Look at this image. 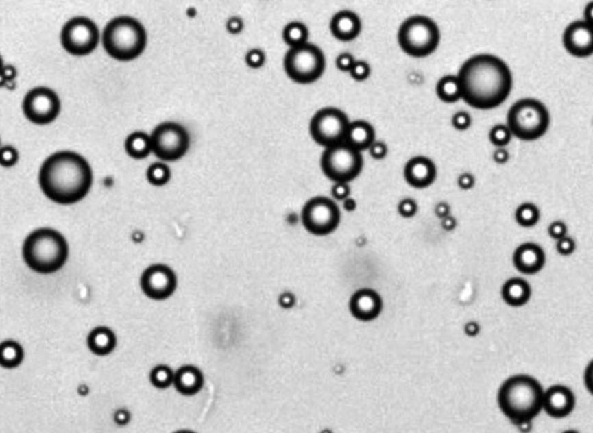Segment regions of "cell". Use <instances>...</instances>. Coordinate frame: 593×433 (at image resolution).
<instances>
[{
	"mask_svg": "<svg viewBox=\"0 0 593 433\" xmlns=\"http://www.w3.org/2000/svg\"><path fill=\"white\" fill-rule=\"evenodd\" d=\"M335 63H337V66H338L339 70H341V71H348V73H350L352 66L354 65L355 60L354 57L352 56L351 53H347L346 52V53L339 55Z\"/></svg>",
	"mask_w": 593,
	"mask_h": 433,
	"instance_id": "cell-43",
	"label": "cell"
},
{
	"mask_svg": "<svg viewBox=\"0 0 593 433\" xmlns=\"http://www.w3.org/2000/svg\"><path fill=\"white\" fill-rule=\"evenodd\" d=\"M3 69H4V65H3V60H1V57H0V75H1Z\"/></svg>",
	"mask_w": 593,
	"mask_h": 433,
	"instance_id": "cell-51",
	"label": "cell"
},
{
	"mask_svg": "<svg viewBox=\"0 0 593 433\" xmlns=\"http://www.w3.org/2000/svg\"><path fill=\"white\" fill-rule=\"evenodd\" d=\"M368 149H370L371 156H372L373 159H376V160L384 159L387 156V152H389L387 146H386L385 143H381V141H374Z\"/></svg>",
	"mask_w": 593,
	"mask_h": 433,
	"instance_id": "cell-41",
	"label": "cell"
},
{
	"mask_svg": "<svg viewBox=\"0 0 593 433\" xmlns=\"http://www.w3.org/2000/svg\"><path fill=\"white\" fill-rule=\"evenodd\" d=\"M308 36L309 32L307 26L302 23H289L283 30V39L291 48L308 43Z\"/></svg>",
	"mask_w": 593,
	"mask_h": 433,
	"instance_id": "cell-29",
	"label": "cell"
},
{
	"mask_svg": "<svg viewBox=\"0 0 593 433\" xmlns=\"http://www.w3.org/2000/svg\"><path fill=\"white\" fill-rule=\"evenodd\" d=\"M87 343L96 356H108L117 347V336L107 327H97L88 335Z\"/></svg>",
	"mask_w": 593,
	"mask_h": 433,
	"instance_id": "cell-25",
	"label": "cell"
},
{
	"mask_svg": "<svg viewBox=\"0 0 593 433\" xmlns=\"http://www.w3.org/2000/svg\"><path fill=\"white\" fill-rule=\"evenodd\" d=\"M438 99L446 103H454L461 99V88H459L457 76L448 75L439 79L436 87Z\"/></svg>",
	"mask_w": 593,
	"mask_h": 433,
	"instance_id": "cell-28",
	"label": "cell"
},
{
	"mask_svg": "<svg viewBox=\"0 0 593 433\" xmlns=\"http://www.w3.org/2000/svg\"><path fill=\"white\" fill-rule=\"evenodd\" d=\"M174 433H195V432H192V431H189V430H182V431H177V432H174Z\"/></svg>",
	"mask_w": 593,
	"mask_h": 433,
	"instance_id": "cell-52",
	"label": "cell"
},
{
	"mask_svg": "<svg viewBox=\"0 0 593 433\" xmlns=\"http://www.w3.org/2000/svg\"><path fill=\"white\" fill-rule=\"evenodd\" d=\"M550 122L547 108L534 99L518 101L507 114V127L511 135L524 141L540 139L548 129Z\"/></svg>",
	"mask_w": 593,
	"mask_h": 433,
	"instance_id": "cell-6",
	"label": "cell"
},
{
	"mask_svg": "<svg viewBox=\"0 0 593 433\" xmlns=\"http://www.w3.org/2000/svg\"><path fill=\"white\" fill-rule=\"evenodd\" d=\"M350 310L355 319L368 322L380 315L383 299L377 291L372 289H360L352 296Z\"/></svg>",
	"mask_w": 593,
	"mask_h": 433,
	"instance_id": "cell-18",
	"label": "cell"
},
{
	"mask_svg": "<svg viewBox=\"0 0 593 433\" xmlns=\"http://www.w3.org/2000/svg\"><path fill=\"white\" fill-rule=\"evenodd\" d=\"M493 159L496 164H498V165H503V164H506L507 161L509 160V154H508L506 149H503V148H498V149L494 152Z\"/></svg>",
	"mask_w": 593,
	"mask_h": 433,
	"instance_id": "cell-46",
	"label": "cell"
},
{
	"mask_svg": "<svg viewBox=\"0 0 593 433\" xmlns=\"http://www.w3.org/2000/svg\"><path fill=\"white\" fill-rule=\"evenodd\" d=\"M302 224L308 232L316 236L332 234L337 230L341 213L338 205L326 197H315L303 206Z\"/></svg>",
	"mask_w": 593,
	"mask_h": 433,
	"instance_id": "cell-12",
	"label": "cell"
},
{
	"mask_svg": "<svg viewBox=\"0 0 593 433\" xmlns=\"http://www.w3.org/2000/svg\"><path fill=\"white\" fill-rule=\"evenodd\" d=\"M18 161V152L11 146L0 148V165L12 167Z\"/></svg>",
	"mask_w": 593,
	"mask_h": 433,
	"instance_id": "cell-35",
	"label": "cell"
},
{
	"mask_svg": "<svg viewBox=\"0 0 593 433\" xmlns=\"http://www.w3.org/2000/svg\"><path fill=\"white\" fill-rule=\"evenodd\" d=\"M24 359L23 347L13 340H6L0 343V366L6 369H12L22 364Z\"/></svg>",
	"mask_w": 593,
	"mask_h": 433,
	"instance_id": "cell-27",
	"label": "cell"
},
{
	"mask_svg": "<svg viewBox=\"0 0 593 433\" xmlns=\"http://www.w3.org/2000/svg\"><path fill=\"white\" fill-rule=\"evenodd\" d=\"M350 123L348 117L342 110L327 107L313 116L309 132L316 143L326 148L334 147L345 143Z\"/></svg>",
	"mask_w": 593,
	"mask_h": 433,
	"instance_id": "cell-10",
	"label": "cell"
},
{
	"mask_svg": "<svg viewBox=\"0 0 593 433\" xmlns=\"http://www.w3.org/2000/svg\"><path fill=\"white\" fill-rule=\"evenodd\" d=\"M461 99L472 108H496L508 99L513 75L505 62L493 55H477L461 66L459 75Z\"/></svg>",
	"mask_w": 593,
	"mask_h": 433,
	"instance_id": "cell-1",
	"label": "cell"
},
{
	"mask_svg": "<svg viewBox=\"0 0 593 433\" xmlns=\"http://www.w3.org/2000/svg\"><path fill=\"white\" fill-rule=\"evenodd\" d=\"M452 126L457 130H467L472 126V117L465 112H459L452 116Z\"/></svg>",
	"mask_w": 593,
	"mask_h": 433,
	"instance_id": "cell-38",
	"label": "cell"
},
{
	"mask_svg": "<svg viewBox=\"0 0 593 433\" xmlns=\"http://www.w3.org/2000/svg\"><path fill=\"white\" fill-rule=\"evenodd\" d=\"M174 372L166 364H159L152 369L151 379L152 385L156 386V388H167L173 384Z\"/></svg>",
	"mask_w": 593,
	"mask_h": 433,
	"instance_id": "cell-31",
	"label": "cell"
},
{
	"mask_svg": "<svg viewBox=\"0 0 593 433\" xmlns=\"http://www.w3.org/2000/svg\"><path fill=\"white\" fill-rule=\"evenodd\" d=\"M69 255L64 237L52 229H39L29 234L23 245V258L36 273H56L63 268Z\"/></svg>",
	"mask_w": 593,
	"mask_h": 433,
	"instance_id": "cell-4",
	"label": "cell"
},
{
	"mask_svg": "<svg viewBox=\"0 0 593 433\" xmlns=\"http://www.w3.org/2000/svg\"><path fill=\"white\" fill-rule=\"evenodd\" d=\"M23 110L27 120L36 125H49L56 120L61 110V102L55 91L45 87L32 89L26 94Z\"/></svg>",
	"mask_w": 593,
	"mask_h": 433,
	"instance_id": "cell-14",
	"label": "cell"
},
{
	"mask_svg": "<svg viewBox=\"0 0 593 433\" xmlns=\"http://www.w3.org/2000/svg\"><path fill=\"white\" fill-rule=\"evenodd\" d=\"M464 330H465V333L469 336H476L477 334L480 333V327H479L476 322H469L464 327Z\"/></svg>",
	"mask_w": 593,
	"mask_h": 433,
	"instance_id": "cell-49",
	"label": "cell"
},
{
	"mask_svg": "<svg viewBox=\"0 0 593 433\" xmlns=\"http://www.w3.org/2000/svg\"><path fill=\"white\" fill-rule=\"evenodd\" d=\"M417 211H418V206H417V203L413 199L407 198V199H403L399 203L398 212L404 218H411V216L416 214Z\"/></svg>",
	"mask_w": 593,
	"mask_h": 433,
	"instance_id": "cell-37",
	"label": "cell"
},
{
	"mask_svg": "<svg viewBox=\"0 0 593 433\" xmlns=\"http://www.w3.org/2000/svg\"><path fill=\"white\" fill-rule=\"evenodd\" d=\"M125 148L134 159H145L152 153L151 138L143 132H134L127 138Z\"/></svg>",
	"mask_w": 593,
	"mask_h": 433,
	"instance_id": "cell-26",
	"label": "cell"
},
{
	"mask_svg": "<svg viewBox=\"0 0 593 433\" xmlns=\"http://www.w3.org/2000/svg\"><path fill=\"white\" fill-rule=\"evenodd\" d=\"M93 172L83 156L74 152H58L49 156L39 171V185L53 203L71 205L90 191Z\"/></svg>",
	"mask_w": 593,
	"mask_h": 433,
	"instance_id": "cell-2",
	"label": "cell"
},
{
	"mask_svg": "<svg viewBox=\"0 0 593 433\" xmlns=\"http://www.w3.org/2000/svg\"><path fill=\"white\" fill-rule=\"evenodd\" d=\"M542 386L529 375L509 378L498 391V406L518 426L529 424L542 412Z\"/></svg>",
	"mask_w": 593,
	"mask_h": 433,
	"instance_id": "cell-3",
	"label": "cell"
},
{
	"mask_svg": "<svg viewBox=\"0 0 593 433\" xmlns=\"http://www.w3.org/2000/svg\"><path fill=\"white\" fill-rule=\"evenodd\" d=\"M104 50L117 61H133L145 51L146 30L134 18L119 17L107 24L102 36Z\"/></svg>",
	"mask_w": 593,
	"mask_h": 433,
	"instance_id": "cell-5",
	"label": "cell"
},
{
	"mask_svg": "<svg viewBox=\"0 0 593 433\" xmlns=\"http://www.w3.org/2000/svg\"><path fill=\"white\" fill-rule=\"evenodd\" d=\"M404 177L412 187L425 188L436 180L437 169L429 158L415 156L405 165Z\"/></svg>",
	"mask_w": 593,
	"mask_h": 433,
	"instance_id": "cell-19",
	"label": "cell"
},
{
	"mask_svg": "<svg viewBox=\"0 0 593 433\" xmlns=\"http://www.w3.org/2000/svg\"><path fill=\"white\" fill-rule=\"evenodd\" d=\"M374 141H376V132L371 123L361 120L350 123L346 140H345L346 145L361 153L364 149L371 147V145Z\"/></svg>",
	"mask_w": 593,
	"mask_h": 433,
	"instance_id": "cell-23",
	"label": "cell"
},
{
	"mask_svg": "<svg viewBox=\"0 0 593 433\" xmlns=\"http://www.w3.org/2000/svg\"><path fill=\"white\" fill-rule=\"evenodd\" d=\"M149 138L152 153L161 160H179L190 148V135L176 122H164L156 126Z\"/></svg>",
	"mask_w": 593,
	"mask_h": 433,
	"instance_id": "cell-11",
	"label": "cell"
},
{
	"mask_svg": "<svg viewBox=\"0 0 593 433\" xmlns=\"http://www.w3.org/2000/svg\"><path fill=\"white\" fill-rule=\"evenodd\" d=\"M457 184H459V188H462V190H470L475 185V178L470 173L461 174Z\"/></svg>",
	"mask_w": 593,
	"mask_h": 433,
	"instance_id": "cell-44",
	"label": "cell"
},
{
	"mask_svg": "<svg viewBox=\"0 0 593 433\" xmlns=\"http://www.w3.org/2000/svg\"><path fill=\"white\" fill-rule=\"evenodd\" d=\"M557 250L560 255H571L576 250V243L570 237H564L557 243Z\"/></svg>",
	"mask_w": 593,
	"mask_h": 433,
	"instance_id": "cell-40",
	"label": "cell"
},
{
	"mask_svg": "<svg viewBox=\"0 0 593 433\" xmlns=\"http://www.w3.org/2000/svg\"><path fill=\"white\" fill-rule=\"evenodd\" d=\"M326 58L320 48L311 43L288 50L285 57V70L298 83H313L324 75Z\"/></svg>",
	"mask_w": 593,
	"mask_h": 433,
	"instance_id": "cell-8",
	"label": "cell"
},
{
	"mask_svg": "<svg viewBox=\"0 0 593 433\" xmlns=\"http://www.w3.org/2000/svg\"><path fill=\"white\" fill-rule=\"evenodd\" d=\"M503 299L508 306L522 307L529 302L532 295L531 286L522 278H511L503 284Z\"/></svg>",
	"mask_w": 593,
	"mask_h": 433,
	"instance_id": "cell-24",
	"label": "cell"
},
{
	"mask_svg": "<svg viewBox=\"0 0 593 433\" xmlns=\"http://www.w3.org/2000/svg\"><path fill=\"white\" fill-rule=\"evenodd\" d=\"M576 406V398L565 386L555 385L544 392L542 408L553 418L568 417Z\"/></svg>",
	"mask_w": 593,
	"mask_h": 433,
	"instance_id": "cell-17",
	"label": "cell"
},
{
	"mask_svg": "<svg viewBox=\"0 0 593 433\" xmlns=\"http://www.w3.org/2000/svg\"><path fill=\"white\" fill-rule=\"evenodd\" d=\"M364 167L361 153L346 143L326 148L321 156V169L327 178L335 182H348L358 178Z\"/></svg>",
	"mask_w": 593,
	"mask_h": 433,
	"instance_id": "cell-9",
	"label": "cell"
},
{
	"mask_svg": "<svg viewBox=\"0 0 593 433\" xmlns=\"http://www.w3.org/2000/svg\"><path fill=\"white\" fill-rule=\"evenodd\" d=\"M332 195L335 199L346 200L351 195V188L348 186V184L345 182H335V185L332 188Z\"/></svg>",
	"mask_w": 593,
	"mask_h": 433,
	"instance_id": "cell-42",
	"label": "cell"
},
{
	"mask_svg": "<svg viewBox=\"0 0 593 433\" xmlns=\"http://www.w3.org/2000/svg\"><path fill=\"white\" fill-rule=\"evenodd\" d=\"M245 61H247V65L250 68H254V69L261 68L265 63V52L262 51V50H258V49H252V50L247 52Z\"/></svg>",
	"mask_w": 593,
	"mask_h": 433,
	"instance_id": "cell-36",
	"label": "cell"
},
{
	"mask_svg": "<svg viewBox=\"0 0 593 433\" xmlns=\"http://www.w3.org/2000/svg\"><path fill=\"white\" fill-rule=\"evenodd\" d=\"M439 40L441 32L437 24L424 16L409 18L399 29V45L409 56H429L436 51Z\"/></svg>",
	"mask_w": 593,
	"mask_h": 433,
	"instance_id": "cell-7",
	"label": "cell"
},
{
	"mask_svg": "<svg viewBox=\"0 0 593 433\" xmlns=\"http://www.w3.org/2000/svg\"><path fill=\"white\" fill-rule=\"evenodd\" d=\"M548 234H550L552 238L559 240V239L566 237L568 226L565 225V223H563V221H555L548 227Z\"/></svg>",
	"mask_w": 593,
	"mask_h": 433,
	"instance_id": "cell-39",
	"label": "cell"
},
{
	"mask_svg": "<svg viewBox=\"0 0 593 433\" xmlns=\"http://www.w3.org/2000/svg\"><path fill=\"white\" fill-rule=\"evenodd\" d=\"M563 44L573 56H591L593 52L592 25L583 21L571 23L564 31Z\"/></svg>",
	"mask_w": 593,
	"mask_h": 433,
	"instance_id": "cell-16",
	"label": "cell"
},
{
	"mask_svg": "<svg viewBox=\"0 0 593 433\" xmlns=\"http://www.w3.org/2000/svg\"><path fill=\"white\" fill-rule=\"evenodd\" d=\"M511 130L505 125L494 126L489 133L490 143L498 148H503L511 143Z\"/></svg>",
	"mask_w": 593,
	"mask_h": 433,
	"instance_id": "cell-33",
	"label": "cell"
},
{
	"mask_svg": "<svg viewBox=\"0 0 593 433\" xmlns=\"http://www.w3.org/2000/svg\"><path fill=\"white\" fill-rule=\"evenodd\" d=\"M243 30L242 19L239 17H232L228 22V31L232 35H237Z\"/></svg>",
	"mask_w": 593,
	"mask_h": 433,
	"instance_id": "cell-45",
	"label": "cell"
},
{
	"mask_svg": "<svg viewBox=\"0 0 593 433\" xmlns=\"http://www.w3.org/2000/svg\"><path fill=\"white\" fill-rule=\"evenodd\" d=\"M147 179L154 186H164L171 179V169L162 162H156L148 167Z\"/></svg>",
	"mask_w": 593,
	"mask_h": 433,
	"instance_id": "cell-32",
	"label": "cell"
},
{
	"mask_svg": "<svg viewBox=\"0 0 593 433\" xmlns=\"http://www.w3.org/2000/svg\"><path fill=\"white\" fill-rule=\"evenodd\" d=\"M140 284L143 294L149 299H169L177 288V277L167 265H152L143 271Z\"/></svg>",
	"mask_w": 593,
	"mask_h": 433,
	"instance_id": "cell-15",
	"label": "cell"
},
{
	"mask_svg": "<svg viewBox=\"0 0 593 433\" xmlns=\"http://www.w3.org/2000/svg\"><path fill=\"white\" fill-rule=\"evenodd\" d=\"M350 74H351V77L355 79V81L363 82V81L370 77L371 68H370L367 62L355 61L354 65L350 70Z\"/></svg>",
	"mask_w": 593,
	"mask_h": 433,
	"instance_id": "cell-34",
	"label": "cell"
},
{
	"mask_svg": "<svg viewBox=\"0 0 593 433\" xmlns=\"http://www.w3.org/2000/svg\"><path fill=\"white\" fill-rule=\"evenodd\" d=\"M513 262L520 273L534 275L539 273L545 265V252L534 243H524L516 249Z\"/></svg>",
	"mask_w": 593,
	"mask_h": 433,
	"instance_id": "cell-20",
	"label": "cell"
},
{
	"mask_svg": "<svg viewBox=\"0 0 593 433\" xmlns=\"http://www.w3.org/2000/svg\"><path fill=\"white\" fill-rule=\"evenodd\" d=\"M516 219L519 225L524 226V227H531V226L535 225L540 219V211L535 205L526 203V204L520 205L516 210Z\"/></svg>",
	"mask_w": 593,
	"mask_h": 433,
	"instance_id": "cell-30",
	"label": "cell"
},
{
	"mask_svg": "<svg viewBox=\"0 0 593 433\" xmlns=\"http://www.w3.org/2000/svg\"><path fill=\"white\" fill-rule=\"evenodd\" d=\"M355 206H356V205H355V201L352 199V198H347V199L345 200V208H346L347 211H353Z\"/></svg>",
	"mask_w": 593,
	"mask_h": 433,
	"instance_id": "cell-50",
	"label": "cell"
},
{
	"mask_svg": "<svg viewBox=\"0 0 593 433\" xmlns=\"http://www.w3.org/2000/svg\"><path fill=\"white\" fill-rule=\"evenodd\" d=\"M436 214L439 218H446V216H450L449 213H450V206L446 204V203H439V204L436 206Z\"/></svg>",
	"mask_w": 593,
	"mask_h": 433,
	"instance_id": "cell-47",
	"label": "cell"
},
{
	"mask_svg": "<svg viewBox=\"0 0 593 433\" xmlns=\"http://www.w3.org/2000/svg\"><path fill=\"white\" fill-rule=\"evenodd\" d=\"M564 433H578L577 431H573V430H570V431H565Z\"/></svg>",
	"mask_w": 593,
	"mask_h": 433,
	"instance_id": "cell-53",
	"label": "cell"
},
{
	"mask_svg": "<svg viewBox=\"0 0 593 433\" xmlns=\"http://www.w3.org/2000/svg\"><path fill=\"white\" fill-rule=\"evenodd\" d=\"M99 30L95 23L84 17L73 18L62 30L63 48L75 56L89 55L99 43Z\"/></svg>",
	"mask_w": 593,
	"mask_h": 433,
	"instance_id": "cell-13",
	"label": "cell"
},
{
	"mask_svg": "<svg viewBox=\"0 0 593 433\" xmlns=\"http://www.w3.org/2000/svg\"><path fill=\"white\" fill-rule=\"evenodd\" d=\"M173 385L182 395H197L203 388V374L195 366H184L174 372Z\"/></svg>",
	"mask_w": 593,
	"mask_h": 433,
	"instance_id": "cell-22",
	"label": "cell"
},
{
	"mask_svg": "<svg viewBox=\"0 0 593 433\" xmlns=\"http://www.w3.org/2000/svg\"><path fill=\"white\" fill-rule=\"evenodd\" d=\"M457 225V221L452 216H448L442 219V227L446 231H452Z\"/></svg>",
	"mask_w": 593,
	"mask_h": 433,
	"instance_id": "cell-48",
	"label": "cell"
},
{
	"mask_svg": "<svg viewBox=\"0 0 593 433\" xmlns=\"http://www.w3.org/2000/svg\"><path fill=\"white\" fill-rule=\"evenodd\" d=\"M330 31L339 40L351 42L359 36L361 21L352 11H340L332 18Z\"/></svg>",
	"mask_w": 593,
	"mask_h": 433,
	"instance_id": "cell-21",
	"label": "cell"
}]
</instances>
